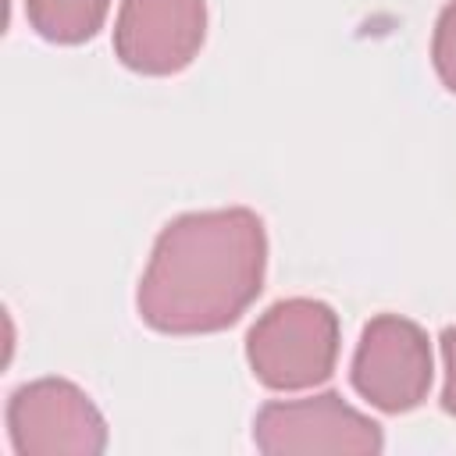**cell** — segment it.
Returning <instances> with one entry per match:
<instances>
[{
	"mask_svg": "<svg viewBox=\"0 0 456 456\" xmlns=\"http://www.w3.org/2000/svg\"><path fill=\"white\" fill-rule=\"evenodd\" d=\"M264 221L246 207L175 217L153 242L139 281V317L164 335H210L235 324L260 296Z\"/></svg>",
	"mask_w": 456,
	"mask_h": 456,
	"instance_id": "1",
	"label": "cell"
},
{
	"mask_svg": "<svg viewBox=\"0 0 456 456\" xmlns=\"http://www.w3.org/2000/svg\"><path fill=\"white\" fill-rule=\"evenodd\" d=\"M246 360L274 392L314 388L338 360V317L321 299H281L246 335Z\"/></svg>",
	"mask_w": 456,
	"mask_h": 456,
	"instance_id": "2",
	"label": "cell"
},
{
	"mask_svg": "<svg viewBox=\"0 0 456 456\" xmlns=\"http://www.w3.org/2000/svg\"><path fill=\"white\" fill-rule=\"evenodd\" d=\"M7 435L21 456H96L107 449L100 410L64 378L21 385L7 403Z\"/></svg>",
	"mask_w": 456,
	"mask_h": 456,
	"instance_id": "3",
	"label": "cell"
},
{
	"mask_svg": "<svg viewBox=\"0 0 456 456\" xmlns=\"http://www.w3.org/2000/svg\"><path fill=\"white\" fill-rule=\"evenodd\" d=\"M253 442L267 456H317V452H381V428L342 403L335 392L310 399L267 403L253 420Z\"/></svg>",
	"mask_w": 456,
	"mask_h": 456,
	"instance_id": "4",
	"label": "cell"
},
{
	"mask_svg": "<svg viewBox=\"0 0 456 456\" xmlns=\"http://www.w3.org/2000/svg\"><path fill=\"white\" fill-rule=\"evenodd\" d=\"M431 370L428 335L399 314L374 317L353 353V388L385 413L420 406L431 388Z\"/></svg>",
	"mask_w": 456,
	"mask_h": 456,
	"instance_id": "5",
	"label": "cell"
},
{
	"mask_svg": "<svg viewBox=\"0 0 456 456\" xmlns=\"http://www.w3.org/2000/svg\"><path fill=\"white\" fill-rule=\"evenodd\" d=\"M203 0H121L114 53L139 75H175L203 46Z\"/></svg>",
	"mask_w": 456,
	"mask_h": 456,
	"instance_id": "6",
	"label": "cell"
},
{
	"mask_svg": "<svg viewBox=\"0 0 456 456\" xmlns=\"http://www.w3.org/2000/svg\"><path fill=\"white\" fill-rule=\"evenodd\" d=\"M110 0H25L32 28L50 43H86L103 28Z\"/></svg>",
	"mask_w": 456,
	"mask_h": 456,
	"instance_id": "7",
	"label": "cell"
},
{
	"mask_svg": "<svg viewBox=\"0 0 456 456\" xmlns=\"http://www.w3.org/2000/svg\"><path fill=\"white\" fill-rule=\"evenodd\" d=\"M431 57H435V71L445 82V89L456 93V0H449L438 14L435 39H431Z\"/></svg>",
	"mask_w": 456,
	"mask_h": 456,
	"instance_id": "8",
	"label": "cell"
},
{
	"mask_svg": "<svg viewBox=\"0 0 456 456\" xmlns=\"http://www.w3.org/2000/svg\"><path fill=\"white\" fill-rule=\"evenodd\" d=\"M442 360H445V388H442V410L456 417V324L442 331Z\"/></svg>",
	"mask_w": 456,
	"mask_h": 456,
	"instance_id": "9",
	"label": "cell"
}]
</instances>
